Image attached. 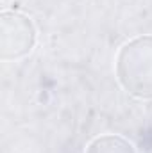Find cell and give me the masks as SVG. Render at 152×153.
<instances>
[{
  "mask_svg": "<svg viewBox=\"0 0 152 153\" xmlns=\"http://www.w3.org/2000/svg\"><path fill=\"white\" fill-rule=\"evenodd\" d=\"M120 84L138 98H152V36H143L122 46L116 59Z\"/></svg>",
  "mask_w": 152,
  "mask_h": 153,
  "instance_id": "6da1fadb",
  "label": "cell"
},
{
  "mask_svg": "<svg viewBox=\"0 0 152 153\" xmlns=\"http://www.w3.org/2000/svg\"><path fill=\"white\" fill-rule=\"evenodd\" d=\"M88 153H134L132 146L123 141L122 137H114V135H104L95 139L90 144Z\"/></svg>",
  "mask_w": 152,
  "mask_h": 153,
  "instance_id": "7a4b0ae2",
  "label": "cell"
}]
</instances>
